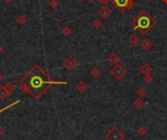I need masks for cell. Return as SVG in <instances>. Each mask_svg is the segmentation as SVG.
I'll return each instance as SVG.
<instances>
[{
	"label": "cell",
	"instance_id": "obj_30",
	"mask_svg": "<svg viewBox=\"0 0 167 140\" xmlns=\"http://www.w3.org/2000/svg\"><path fill=\"white\" fill-rule=\"evenodd\" d=\"M163 1V3H164V4H167V0H162Z\"/></svg>",
	"mask_w": 167,
	"mask_h": 140
},
{
	"label": "cell",
	"instance_id": "obj_27",
	"mask_svg": "<svg viewBox=\"0 0 167 140\" xmlns=\"http://www.w3.org/2000/svg\"><path fill=\"white\" fill-rule=\"evenodd\" d=\"M3 79H4V78H3V76L1 75V73H0V81H2Z\"/></svg>",
	"mask_w": 167,
	"mask_h": 140
},
{
	"label": "cell",
	"instance_id": "obj_22",
	"mask_svg": "<svg viewBox=\"0 0 167 140\" xmlns=\"http://www.w3.org/2000/svg\"><path fill=\"white\" fill-rule=\"evenodd\" d=\"M144 81H145L146 83H150V82L152 81V76L151 75V73L144 76Z\"/></svg>",
	"mask_w": 167,
	"mask_h": 140
},
{
	"label": "cell",
	"instance_id": "obj_13",
	"mask_svg": "<svg viewBox=\"0 0 167 140\" xmlns=\"http://www.w3.org/2000/svg\"><path fill=\"white\" fill-rule=\"evenodd\" d=\"M4 87H5L6 90H7V91H8L10 94H11L12 92H14V91L16 90V85L14 84L13 82H11V81H7V82L5 83Z\"/></svg>",
	"mask_w": 167,
	"mask_h": 140
},
{
	"label": "cell",
	"instance_id": "obj_10",
	"mask_svg": "<svg viewBox=\"0 0 167 140\" xmlns=\"http://www.w3.org/2000/svg\"><path fill=\"white\" fill-rule=\"evenodd\" d=\"M152 71V68L151 67L150 65L148 64V63H145V64H143L141 66L140 68V72L141 73H143V75H149V73H151Z\"/></svg>",
	"mask_w": 167,
	"mask_h": 140
},
{
	"label": "cell",
	"instance_id": "obj_19",
	"mask_svg": "<svg viewBox=\"0 0 167 140\" xmlns=\"http://www.w3.org/2000/svg\"><path fill=\"white\" fill-rule=\"evenodd\" d=\"M72 29H70L69 27H64V29L61 30V33H62V34L63 36H70V34H72Z\"/></svg>",
	"mask_w": 167,
	"mask_h": 140
},
{
	"label": "cell",
	"instance_id": "obj_17",
	"mask_svg": "<svg viewBox=\"0 0 167 140\" xmlns=\"http://www.w3.org/2000/svg\"><path fill=\"white\" fill-rule=\"evenodd\" d=\"M10 95V93L7 91L6 88L4 86H1L0 87V99H2V100H4L5 98L7 96H9Z\"/></svg>",
	"mask_w": 167,
	"mask_h": 140
},
{
	"label": "cell",
	"instance_id": "obj_9",
	"mask_svg": "<svg viewBox=\"0 0 167 140\" xmlns=\"http://www.w3.org/2000/svg\"><path fill=\"white\" fill-rule=\"evenodd\" d=\"M152 46H154V43H152L150 39H144L141 43V47L145 51L151 50V49L152 48Z\"/></svg>",
	"mask_w": 167,
	"mask_h": 140
},
{
	"label": "cell",
	"instance_id": "obj_2",
	"mask_svg": "<svg viewBox=\"0 0 167 140\" xmlns=\"http://www.w3.org/2000/svg\"><path fill=\"white\" fill-rule=\"evenodd\" d=\"M133 30H136L142 36L147 34L155 26V20L147 11H141L131 22Z\"/></svg>",
	"mask_w": 167,
	"mask_h": 140
},
{
	"label": "cell",
	"instance_id": "obj_21",
	"mask_svg": "<svg viewBox=\"0 0 167 140\" xmlns=\"http://www.w3.org/2000/svg\"><path fill=\"white\" fill-rule=\"evenodd\" d=\"M49 5L52 9H57L59 7V1L58 0H51L50 3H49Z\"/></svg>",
	"mask_w": 167,
	"mask_h": 140
},
{
	"label": "cell",
	"instance_id": "obj_1",
	"mask_svg": "<svg viewBox=\"0 0 167 140\" xmlns=\"http://www.w3.org/2000/svg\"><path fill=\"white\" fill-rule=\"evenodd\" d=\"M21 89L24 93L39 99L50 88L52 84H67L66 81L60 82L51 79V78L39 66L34 67L20 80Z\"/></svg>",
	"mask_w": 167,
	"mask_h": 140
},
{
	"label": "cell",
	"instance_id": "obj_23",
	"mask_svg": "<svg viewBox=\"0 0 167 140\" xmlns=\"http://www.w3.org/2000/svg\"><path fill=\"white\" fill-rule=\"evenodd\" d=\"M93 27H94V29H96V30H100L101 27H102V23H101V21H99V20L94 21Z\"/></svg>",
	"mask_w": 167,
	"mask_h": 140
},
{
	"label": "cell",
	"instance_id": "obj_15",
	"mask_svg": "<svg viewBox=\"0 0 167 140\" xmlns=\"http://www.w3.org/2000/svg\"><path fill=\"white\" fill-rule=\"evenodd\" d=\"M90 75L93 76L94 79H99L101 76L102 75V72H101V70L99 69V68H94V69H92L91 70V72H90Z\"/></svg>",
	"mask_w": 167,
	"mask_h": 140
},
{
	"label": "cell",
	"instance_id": "obj_16",
	"mask_svg": "<svg viewBox=\"0 0 167 140\" xmlns=\"http://www.w3.org/2000/svg\"><path fill=\"white\" fill-rule=\"evenodd\" d=\"M16 21L18 24H21V26H24V24L27 23V19L24 15H19L18 16V18L16 19Z\"/></svg>",
	"mask_w": 167,
	"mask_h": 140
},
{
	"label": "cell",
	"instance_id": "obj_7",
	"mask_svg": "<svg viewBox=\"0 0 167 140\" xmlns=\"http://www.w3.org/2000/svg\"><path fill=\"white\" fill-rule=\"evenodd\" d=\"M98 15L100 16L102 19H108L109 17L112 15V11L109 7L103 6L98 10Z\"/></svg>",
	"mask_w": 167,
	"mask_h": 140
},
{
	"label": "cell",
	"instance_id": "obj_11",
	"mask_svg": "<svg viewBox=\"0 0 167 140\" xmlns=\"http://www.w3.org/2000/svg\"><path fill=\"white\" fill-rule=\"evenodd\" d=\"M88 87H89V86H88L84 81L78 82L77 84L75 85V88H76V90H77V91L79 92V93H84L85 91H87Z\"/></svg>",
	"mask_w": 167,
	"mask_h": 140
},
{
	"label": "cell",
	"instance_id": "obj_14",
	"mask_svg": "<svg viewBox=\"0 0 167 140\" xmlns=\"http://www.w3.org/2000/svg\"><path fill=\"white\" fill-rule=\"evenodd\" d=\"M129 41H130V43L132 45H137L138 43H140L141 38L139 37V36H137L136 33H134V34H132V36H130Z\"/></svg>",
	"mask_w": 167,
	"mask_h": 140
},
{
	"label": "cell",
	"instance_id": "obj_4",
	"mask_svg": "<svg viewBox=\"0 0 167 140\" xmlns=\"http://www.w3.org/2000/svg\"><path fill=\"white\" fill-rule=\"evenodd\" d=\"M105 138L106 140H123L125 138V134L120 129H118L116 125H115L106 132Z\"/></svg>",
	"mask_w": 167,
	"mask_h": 140
},
{
	"label": "cell",
	"instance_id": "obj_3",
	"mask_svg": "<svg viewBox=\"0 0 167 140\" xmlns=\"http://www.w3.org/2000/svg\"><path fill=\"white\" fill-rule=\"evenodd\" d=\"M112 3L120 12L131 10L134 7V0H112Z\"/></svg>",
	"mask_w": 167,
	"mask_h": 140
},
{
	"label": "cell",
	"instance_id": "obj_24",
	"mask_svg": "<svg viewBox=\"0 0 167 140\" xmlns=\"http://www.w3.org/2000/svg\"><path fill=\"white\" fill-rule=\"evenodd\" d=\"M99 2H100L103 6H106L109 3L112 2V0H99Z\"/></svg>",
	"mask_w": 167,
	"mask_h": 140
},
{
	"label": "cell",
	"instance_id": "obj_26",
	"mask_svg": "<svg viewBox=\"0 0 167 140\" xmlns=\"http://www.w3.org/2000/svg\"><path fill=\"white\" fill-rule=\"evenodd\" d=\"M3 1L6 2V3H8V4H9V3H11V2L13 1V0H3Z\"/></svg>",
	"mask_w": 167,
	"mask_h": 140
},
{
	"label": "cell",
	"instance_id": "obj_8",
	"mask_svg": "<svg viewBox=\"0 0 167 140\" xmlns=\"http://www.w3.org/2000/svg\"><path fill=\"white\" fill-rule=\"evenodd\" d=\"M108 61L111 63L112 65H117L120 61V57L115 53V52H112V53H111V55L109 56Z\"/></svg>",
	"mask_w": 167,
	"mask_h": 140
},
{
	"label": "cell",
	"instance_id": "obj_12",
	"mask_svg": "<svg viewBox=\"0 0 167 140\" xmlns=\"http://www.w3.org/2000/svg\"><path fill=\"white\" fill-rule=\"evenodd\" d=\"M145 101L142 99V98H138V99H136L134 101V103H133V106L136 108L137 110H141V109H143V108L145 107Z\"/></svg>",
	"mask_w": 167,
	"mask_h": 140
},
{
	"label": "cell",
	"instance_id": "obj_29",
	"mask_svg": "<svg viewBox=\"0 0 167 140\" xmlns=\"http://www.w3.org/2000/svg\"><path fill=\"white\" fill-rule=\"evenodd\" d=\"M87 1H88V2H90V3H93V2L95 1V0H87Z\"/></svg>",
	"mask_w": 167,
	"mask_h": 140
},
{
	"label": "cell",
	"instance_id": "obj_6",
	"mask_svg": "<svg viewBox=\"0 0 167 140\" xmlns=\"http://www.w3.org/2000/svg\"><path fill=\"white\" fill-rule=\"evenodd\" d=\"M63 65H64V67L67 70H73L78 66V62L75 58L72 57V56H69V57H67L65 60H64Z\"/></svg>",
	"mask_w": 167,
	"mask_h": 140
},
{
	"label": "cell",
	"instance_id": "obj_5",
	"mask_svg": "<svg viewBox=\"0 0 167 140\" xmlns=\"http://www.w3.org/2000/svg\"><path fill=\"white\" fill-rule=\"evenodd\" d=\"M109 73L115 79H121L126 75V70L123 68V66H121L120 64H117L115 65V67L109 71Z\"/></svg>",
	"mask_w": 167,
	"mask_h": 140
},
{
	"label": "cell",
	"instance_id": "obj_20",
	"mask_svg": "<svg viewBox=\"0 0 167 140\" xmlns=\"http://www.w3.org/2000/svg\"><path fill=\"white\" fill-rule=\"evenodd\" d=\"M136 94H138L141 98L142 97H145L146 96V94H147V91L144 89V87H140V88H138L136 90Z\"/></svg>",
	"mask_w": 167,
	"mask_h": 140
},
{
	"label": "cell",
	"instance_id": "obj_18",
	"mask_svg": "<svg viewBox=\"0 0 167 140\" xmlns=\"http://www.w3.org/2000/svg\"><path fill=\"white\" fill-rule=\"evenodd\" d=\"M136 133L139 136H145V135H147V133H148V129H147V127H140L136 130Z\"/></svg>",
	"mask_w": 167,
	"mask_h": 140
},
{
	"label": "cell",
	"instance_id": "obj_28",
	"mask_svg": "<svg viewBox=\"0 0 167 140\" xmlns=\"http://www.w3.org/2000/svg\"><path fill=\"white\" fill-rule=\"evenodd\" d=\"M2 52H3V47L0 45V53H2Z\"/></svg>",
	"mask_w": 167,
	"mask_h": 140
},
{
	"label": "cell",
	"instance_id": "obj_25",
	"mask_svg": "<svg viewBox=\"0 0 167 140\" xmlns=\"http://www.w3.org/2000/svg\"><path fill=\"white\" fill-rule=\"evenodd\" d=\"M3 133H4V128H3V127L1 124H0V136H1Z\"/></svg>",
	"mask_w": 167,
	"mask_h": 140
}]
</instances>
